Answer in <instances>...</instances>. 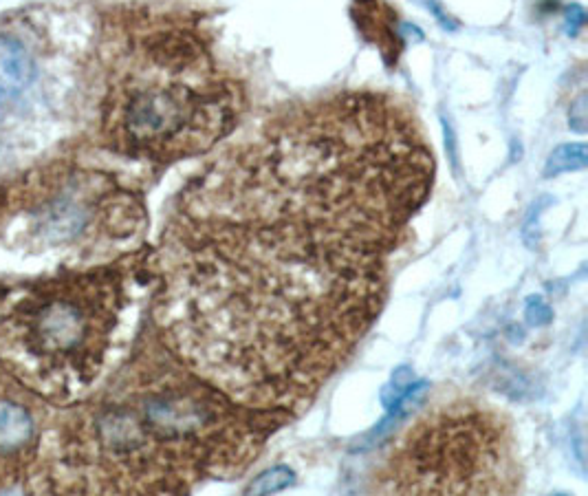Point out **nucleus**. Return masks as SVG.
<instances>
[{
  "label": "nucleus",
  "mask_w": 588,
  "mask_h": 496,
  "mask_svg": "<svg viewBox=\"0 0 588 496\" xmlns=\"http://www.w3.org/2000/svg\"><path fill=\"white\" fill-rule=\"evenodd\" d=\"M287 419L238 406L155 340L75 426L69 490L185 494L205 481L232 479Z\"/></svg>",
  "instance_id": "1"
},
{
  "label": "nucleus",
  "mask_w": 588,
  "mask_h": 496,
  "mask_svg": "<svg viewBox=\"0 0 588 496\" xmlns=\"http://www.w3.org/2000/svg\"><path fill=\"white\" fill-rule=\"evenodd\" d=\"M243 111L241 84L199 31L170 23L144 36L139 64L108 95L104 137L122 155L172 164L208 153Z\"/></svg>",
  "instance_id": "2"
},
{
  "label": "nucleus",
  "mask_w": 588,
  "mask_h": 496,
  "mask_svg": "<svg viewBox=\"0 0 588 496\" xmlns=\"http://www.w3.org/2000/svg\"><path fill=\"white\" fill-rule=\"evenodd\" d=\"M135 258L25 287L0 316V360L53 400L84 395L100 380L122 331Z\"/></svg>",
  "instance_id": "3"
},
{
  "label": "nucleus",
  "mask_w": 588,
  "mask_h": 496,
  "mask_svg": "<svg viewBox=\"0 0 588 496\" xmlns=\"http://www.w3.org/2000/svg\"><path fill=\"white\" fill-rule=\"evenodd\" d=\"M518 441L509 419L472 400L439 404L401 435L375 472L379 494H514Z\"/></svg>",
  "instance_id": "4"
},
{
  "label": "nucleus",
  "mask_w": 588,
  "mask_h": 496,
  "mask_svg": "<svg viewBox=\"0 0 588 496\" xmlns=\"http://www.w3.org/2000/svg\"><path fill=\"white\" fill-rule=\"evenodd\" d=\"M38 444L34 411L23 402V391L0 388V483H9L25 470Z\"/></svg>",
  "instance_id": "5"
},
{
  "label": "nucleus",
  "mask_w": 588,
  "mask_h": 496,
  "mask_svg": "<svg viewBox=\"0 0 588 496\" xmlns=\"http://www.w3.org/2000/svg\"><path fill=\"white\" fill-rule=\"evenodd\" d=\"M31 60L16 42H5L0 47V84L9 91H18L31 80Z\"/></svg>",
  "instance_id": "6"
},
{
  "label": "nucleus",
  "mask_w": 588,
  "mask_h": 496,
  "mask_svg": "<svg viewBox=\"0 0 588 496\" xmlns=\"http://www.w3.org/2000/svg\"><path fill=\"white\" fill-rule=\"evenodd\" d=\"M588 164V148L584 142L564 144L553 150L544 166V177H558L562 172L582 170Z\"/></svg>",
  "instance_id": "7"
},
{
  "label": "nucleus",
  "mask_w": 588,
  "mask_h": 496,
  "mask_svg": "<svg viewBox=\"0 0 588 496\" xmlns=\"http://www.w3.org/2000/svg\"><path fill=\"white\" fill-rule=\"evenodd\" d=\"M291 483H293V472L285 466H278V468H271V470L260 474L256 481L247 485L245 492L247 494H274L280 490H287Z\"/></svg>",
  "instance_id": "8"
},
{
  "label": "nucleus",
  "mask_w": 588,
  "mask_h": 496,
  "mask_svg": "<svg viewBox=\"0 0 588 496\" xmlns=\"http://www.w3.org/2000/svg\"><path fill=\"white\" fill-rule=\"evenodd\" d=\"M551 309H549V305L547 303H542L540 298H531L529 300V305H527V318H529V322L531 325H536V327H542V325H547V322H551Z\"/></svg>",
  "instance_id": "9"
},
{
  "label": "nucleus",
  "mask_w": 588,
  "mask_h": 496,
  "mask_svg": "<svg viewBox=\"0 0 588 496\" xmlns=\"http://www.w3.org/2000/svg\"><path fill=\"white\" fill-rule=\"evenodd\" d=\"M569 120L573 124V128L577 133H584L586 131V95H580V100H577L571 106V115Z\"/></svg>",
  "instance_id": "10"
},
{
  "label": "nucleus",
  "mask_w": 588,
  "mask_h": 496,
  "mask_svg": "<svg viewBox=\"0 0 588 496\" xmlns=\"http://www.w3.org/2000/svg\"><path fill=\"white\" fill-rule=\"evenodd\" d=\"M584 20H586L584 9L580 5H573L569 12H566V31H569L571 36H575L577 31L584 27Z\"/></svg>",
  "instance_id": "11"
},
{
  "label": "nucleus",
  "mask_w": 588,
  "mask_h": 496,
  "mask_svg": "<svg viewBox=\"0 0 588 496\" xmlns=\"http://www.w3.org/2000/svg\"><path fill=\"white\" fill-rule=\"evenodd\" d=\"M419 3H423V5H426V7L430 9V12H432L434 16H437V20H439V23H441L443 27H450V29H454V25H452V20H450L448 16H445V14L441 12V5L437 3V0H419Z\"/></svg>",
  "instance_id": "12"
}]
</instances>
